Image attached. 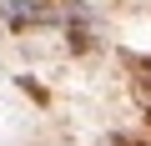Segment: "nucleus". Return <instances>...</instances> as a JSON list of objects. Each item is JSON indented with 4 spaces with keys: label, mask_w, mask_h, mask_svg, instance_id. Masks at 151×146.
Listing matches in <instances>:
<instances>
[{
    "label": "nucleus",
    "mask_w": 151,
    "mask_h": 146,
    "mask_svg": "<svg viewBox=\"0 0 151 146\" xmlns=\"http://www.w3.org/2000/svg\"><path fill=\"white\" fill-rule=\"evenodd\" d=\"M0 15L10 30H35V25H55L60 5L55 0H0Z\"/></svg>",
    "instance_id": "f257e3e1"
},
{
    "label": "nucleus",
    "mask_w": 151,
    "mask_h": 146,
    "mask_svg": "<svg viewBox=\"0 0 151 146\" xmlns=\"http://www.w3.org/2000/svg\"><path fill=\"white\" fill-rule=\"evenodd\" d=\"M65 35H70V50H76V55L96 45V30H91V20L81 15V5H70V25H65Z\"/></svg>",
    "instance_id": "f03ea898"
},
{
    "label": "nucleus",
    "mask_w": 151,
    "mask_h": 146,
    "mask_svg": "<svg viewBox=\"0 0 151 146\" xmlns=\"http://www.w3.org/2000/svg\"><path fill=\"white\" fill-rule=\"evenodd\" d=\"M131 91H136V101H141V111L151 116V60H131Z\"/></svg>",
    "instance_id": "7ed1b4c3"
},
{
    "label": "nucleus",
    "mask_w": 151,
    "mask_h": 146,
    "mask_svg": "<svg viewBox=\"0 0 151 146\" xmlns=\"http://www.w3.org/2000/svg\"><path fill=\"white\" fill-rule=\"evenodd\" d=\"M106 146H151V141H146V136H131V131H116Z\"/></svg>",
    "instance_id": "20e7f679"
}]
</instances>
